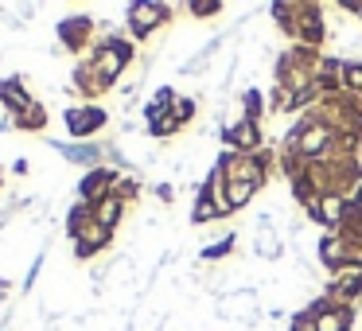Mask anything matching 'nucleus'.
<instances>
[{"label":"nucleus","mask_w":362,"mask_h":331,"mask_svg":"<svg viewBox=\"0 0 362 331\" xmlns=\"http://www.w3.org/2000/svg\"><path fill=\"white\" fill-rule=\"evenodd\" d=\"M312 214L320 222H327V226H339V222H343V199L339 195H320L312 203Z\"/></svg>","instance_id":"6e6552de"},{"label":"nucleus","mask_w":362,"mask_h":331,"mask_svg":"<svg viewBox=\"0 0 362 331\" xmlns=\"http://www.w3.org/2000/svg\"><path fill=\"white\" fill-rule=\"evenodd\" d=\"M102 125H105V110H98V105H86V110H66V129H71L74 137H90V133H98Z\"/></svg>","instance_id":"39448f33"},{"label":"nucleus","mask_w":362,"mask_h":331,"mask_svg":"<svg viewBox=\"0 0 362 331\" xmlns=\"http://www.w3.org/2000/svg\"><path fill=\"white\" fill-rule=\"evenodd\" d=\"M214 315L226 323H242V327H257L261 312H257V292L253 289H238V292H226V296H218V304H214Z\"/></svg>","instance_id":"f257e3e1"},{"label":"nucleus","mask_w":362,"mask_h":331,"mask_svg":"<svg viewBox=\"0 0 362 331\" xmlns=\"http://www.w3.org/2000/svg\"><path fill=\"white\" fill-rule=\"evenodd\" d=\"M191 117H195V102H191V98H183V102H180V113H175V121L183 125V121H191Z\"/></svg>","instance_id":"4468645a"},{"label":"nucleus","mask_w":362,"mask_h":331,"mask_svg":"<svg viewBox=\"0 0 362 331\" xmlns=\"http://www.w3.org/2000/svg\"><path fill=\"white\" fill-rule=\"evenodd\" d=\"M351 214L362 222V183H358V195H354V203H351Z\"/></svg>","instance_id":"2eb2a0df"},{"label":"nucleus","mask_w":362,"mask_h":331,"mask_svg":"<svg viewBox=\"0 0 362 331\" xmlns=\"http://www.w3.org/2000/svg\"><path fill=\"white\" fill-rule=\"evenodd\" d=\"M110 234L113 230H105V226H98L94 219L86 222V226L82 230H74V257H94L98 250H105V245H110Z\"/></svg>","instance_id":"20e7f679"},{"label":"nucleus","mask_w":362,"mask_h":331,"mask_svg":"<svg viewBox=\"0 0 362 331\" xmlns=\"http://www.w3.org/2000/svg\"><path fill=\"white\" fill-rule=\"evenodd\" d=\"M51 144H55L71 164H94V160L102 156V149H94V144H82V149H74V144H59V141H51Z\"/></svg>","instance_id":"9d476101"},{"label":"nucleus","mask_w":362,"mask_h":331,"mask_svg":"<svg viewBox=\"0 0 362 331\" xmlns=\"http://www.w3.org/2000/svg\"><path fill=\"white\" fill-rule=\"evenodd\" d=\"M43 121H47V113H43L40 102H32L24 113H16V125L20 129H43Z\"/></svg>","instance_id":"9b49d317"},{"label":"nucleus","mask_w":362,"mask_h":331,"mask_svg":"<svg viewBox=\"0 0 362 331\" xmlns=\"http://www.w3.org/2000/svg\"><path fill=\"white\" fill-rule=\"evenodd\" d=\"M226 144H234L238 156H250V152H257V144H261L257 125H253V121H238L234 129H226Z\"/></svg>","instance_id":"423d86ee"},{"label":"nucleus","mask_w":362,"mask_h":331,"mask_svg":"<svg viewBox=\"0 0 362 331\" xmlns=\"http://www.w3.org/2000/svg\"><path fill=\"white\" fill-rule=\"evenodd\" d=\"M168 20H172V8H168V4H133V8H129L133 35H144V40H148L160 24H168Z\"/></svg>","instance_id":"f03ea898"},{"label":"nucleus","mask_w":362,"mask_h":331,"mask_svg":"<svg viewBox=\"0 0 362 331\" xmlns=\"http://www.w3.org/2000/svg\"><path fill=\"white\" fill-rule=\"evenodd\" d=\"M343 82H346L351 90H362V66H358V63H346V66H343Z\"/></svg>","instance_id":"f8f14e48"},{"label":"nucleus","mask_w":362,"mask_h":331,"mask_svg":"<svg viewBox=\"0 0 362 331\" xmlns=\"http://www.w3.org/2000/svg\"><path fill=\"white\" fill-rule=\"evenodd\" d=\"M187 8H191V16H214L222 4L218 0H195V4H187Z\"/></svg>","instance_id":"ddd939ff"},{"label":"nucleus","mask_w":362,"mask_h":331,"mask_svg":"<svg viewBox=\"0 0 362 331\" xmlns=\"http://www.w3.org/2000/svg\"><path fill=\"white\" fill-rule=\"evenodd\" d=\"M253 253L265 257V261H276L284 253V242L273 234V230H257V238H253Z\"/></svg>","instance_id":"1a4fd4ad"},{"label":"nucleus","mask_w":362,"mask_h":331,"mask_svg":"<svg viewBox=\"0 0 362 331\" xmlns=\"http://www.w3.org/2000/svg\"><path fill=\"white\" fill-rule=\"evenodd\" d=\"M86 35H90V20L86 16H71V20H63V24H59V40H63L71 51H78Z\"/></svg>","instance_id":"0eeeda50"},{"label":"nucleus","mask_w":362,"mask_h":331,"mask_svg":"<svg viewBox=\"0 0 362 331\" xmlns=\"http://www.w3.org/2000/svg\"><path fill=\"white\" fill-rule=\"evenodd\" d=\"M113 183H117V172H105V168H94V172H90V175H82V183H78L82 203H86V207L105 203V199L113 195Z\"/></svg>","instance_id":"7ed1b4c3"}]
</instances>
